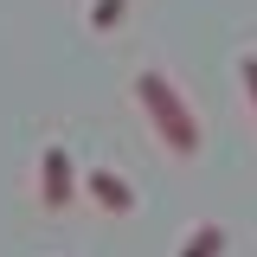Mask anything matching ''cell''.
<instances>
[{
    "mask_svg": "<svg viewBox=\"0 0 257 257\" xmlns=\"http://www.w3.org/2000/svg\"><path fill=\"white\" fill-rule=\"evenodd\" d=\"M238 77H244V96H251V116H257V58L238 64Z\"/></svg>",
    "mask_w": 257,
    "mask_h": 257,
    "instance_id": "cell-6",
    "label": "cell"
},
{
    "mask_svg": "<svg viewBox=\"0 0 257 257\" xmlns=\"http://www.w3.org/2000/svg\"><path fill=\"white\" fill-rule=\"evenodd\" d=\"M39 199H45L52 212L77 199V167H71L64 148H45V155H39Z\"/></svg>",
    "mask_w": 257,
    "mask_h": 257,
    "instance_id": "cell-2",
    "label": "cell"
},
{
    "mask_svg": "<svg viewBox=\"0 0 257 257\" xmlns=\"http://www.w3.org/2000/svg\"><path fill=\"white\" fill-rule=\"evenodd\" d=\"M219 251H225V225H193L174 257H219Z\"/></svg>",
    "mask_w": 257,
    "mask_h": 257,
    "instance_id": "cell-4",
    "label": "cell"
},
{
    "mask_svg": "<svg viewBox=\"0 0 257 257\" xmlns=\"http://www.w3.org/2000/svg\"><path fill=\"white\" fill-rule=\"evenodd\" d=\"M84 187H90V199L103 206V212H128V206H135V193H128V180L116 174V167H90Z\"/></svg>",
    "mask_w": 257,
    "mask_h": 257,
    "instance_id": "cell-3",
    "label": "cell"
},
{
    "mask_svg": "<svg viewBox=\"0 0 257 257\" xmlns=\"http://www.w3.org/2000/svg\"><path fill=\"white\" fill-rule=\"evenodd\" d=\"M135 103L148 109L155 135L174 148V155H199V116L187 109V96L174 90L167 71H142V77H135Z\"/></svg>",
    "mask_w": 257,
    "mask_h": 257,
    "instance_id": "cell-1",
    "label": "cell"
},
{
    "mask_svg": "<svg viewBox=\"0 0 257 257\" xmlns=\"http://www.w3.org/2000/svg\"><path fill=\"white\" fill-rule=\"evenodd\" d=\"M122 13H128V0H90V26H96V32H116V26H122Z\"/></svg>",
    "mask_w": 257,
    "mask_h": 257,
    "instance_id": "cell-5",
    "label": "cell"
}]
</instances>
